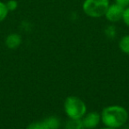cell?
I'll return each mask as SVG.
<instances>
[{
    "label": "cell",
    "mask_w": 129,
    "mask_h": 129,
    "mask_svg": "<svg viewBox=\"0 0 129 129\" xmlns=\"http://www.w3.org/2000/svg\"><path fill=\"white\" fill-rule=\"evenodd\" d=\"M44 120L50 129H59L61 126L60 119L56 116H50V117L44 119Z\"/></svg>",
    "instance_id": "9c48e42d"
},
{
    "label": "cell",
    "mask_w": 129,
    "mask_h": 129,
    "mask_svg": "<svg viewBox=\"0 0 129 129\" xmlns=\"http://www.w3.org/2000/svg\"><path fill=\"white\" fill-rule=\"evenodd\" d=\"M9 11L5 5V2L0 1V23L4 22L8 17Z\"/></svg>",
    "instance_id": "8fae6325"
},
{
    "label": "cell",
    "mask_w": 129,
    "mask_h": 129,
    "mask_svg": "<svg viewBox=\"0 0 129 129\" xmlns=\"http://www.w3.org/2000/svg\"><path fill=\"white\" fill-rule=\"evenodd\" d=\"M110 4V0H84L81 9L83 13L88 17L99 19L104 16Z\"/></svg>",
    "instance_id": "3957f363"
},
{
    "label": "cell",
    "mask_w": 129,
    "mask_h": 129,
    "mask_svg": "<svg viewBox=\"0 0 129 129\" xmlns=\"http://www.w3.org/2000/svg\"><path fill=\"white\" fill-rule=\"evenodd\" d=\"M64 110L69 119H81L87 113V105L80 98L69 96L65 99Z\"/></svg>",
    "instance_id": "7a4b0ae2"
},
{
    "label": "cell",
    "mask_w": 129,
    "mask_h": 129,
    "mask_svg": "<svg viewBox=\"0 0 129 129\" xmlns=\"http://www.w3.org/2000/svg\"><path fill=\"white\" fill-rule=\"evenodd\" d=\"M118 46L121 52L129 55V34H125L119 39Z\"/></svg>",
    "instance_id": "52a82bcc"
},
{
    "label": "cell",
    "mask_w": 129,
    "mask_h": 129,
    "mask_svg": "<svg viewBox=\"0 0 129 129\" xmlns=\"http://www.w3.org/2000/svg\"><path fill=\"white\" fill-rule=\"evenodd\" d=\"M115 3L119 5L120 6L126 8L129 6V0H115Z\"/></svg>",
    "instance_id": "9a60e30c"
},
{
    "label": "cell",
    "mask_w": 129,
    "mask_h": 129,
    "mask_svg": "<svg viewBox=\"0 0 129 129\" xmlns=\"http://www.w3.org/2000/svg\"><path fill=\"white\" fill-rule=\"evenodd\" d=\"M65 129H84L81 119H69L66 121Z\"/></svg>",
    "instance_id": "ba28073f"
},
{
    "label": "cell",
    "mask_w": 129,
    "mask_h": 129,
    "mask_svg": "<svg viewBox=\"0 0 129 129\" xmlns=\"http://www.w3.org/2000/svg\"><path fill=\"white\" fill-rule=\"evenodd\" d=\"M81 120L84 129H95L101 121V114L97 112H88L81 118Z\"/></svg>",
    "instance_id": "5b68a950"
},
{
    "label": "cell",
    "mask_w": 129,
    "mask_h": 129,
    "mask_svg": "<svg viewBox=\"0 0 129 129\" xmlns=\"http://www.w3.org/2000/svg\"><path fill=\"white\" fill-rule=\"evenodd\" d=\"M26 129H50L47 125V123L45 122V120H38V121H34V122L30 123L29 125H28Z\"/></svg>",
    "instance_id": "30bf717a"
},
{
    "label": "cell",
    "mask_w": 129,
    "mask_h": 129,
    "mask_svg": "<svg viewBox=\"0 0 129 129\" xmlns=\"http://www.w3.org/2000/svg\"><path fill=\"white\" fill-rule=\"evenodd\" d=\"M22 43V37L18 33H11L5 39V45L8 49H17Z\"/></svg>",
    "instance_id": "8992f818"
},
{
    "label": "cell",
    "mask_w": 129,
    "mask_h": 129,
    "mask_svg": "<svg viewBox=\"0 0 129 129\" xmlns=\"http://www.w3.org/2000/svg\"><path fill=\"white\" fill-rule=\"evenodd\" d=\"M122 21L124 22V24L126 25V26L129 27V6L126 7V8H125Z\"/></svg>",
    "instance_id": "5bb4252c"
},
{
    "label": "cell",
    "mask_w": 129,
    "mask_h": 129,
    "mask_svg": "<svg viewBox=\"0 0 129 129\" xmlns=\"http://www.w3.org/2000/svg\"><path fill=\"white\" fill-rule=\"evenodd\" d=\"M125 8L118 4H110L103 17L110 24H116L122 20Z\"/></svg>",
    "instance_id": "277c9868"
},
{
    "label": "cell",
    "mask_w": 129,
    "mask_h": 129,
    "mask_svg": "<svg viewBox=\"0 0 129 129\" xmlns=\"http://www.w3.org/2000/svg\"><path fill=\"white\" fill-rule=\"evenodd\" d=\"M99 129H115V128H110V127H107V126H105V127H102V128H99Z\"/></svg>",
    "instance_id": "2e32d148"
},
{
    "label": "cell",
    "mask_w": 129,
    "mask_h": 129,
    "mask_svg": "<svg viewBox=\"0 0 129 129\" xmlns=\"http://www.w3.org/2000/svg\"><path fill=\"white\" fill-rule=\"evenodd\" d=\"M104 33L106 37L110 38V39H113L117 35V30H116V27L113 26V24H110V26H107L104 30Z\"/></svg>",
    "instance_id": "7c38bea8"
},
{
    "label": "cell",
    "mask_w": 129,
    "mask_h": 129,
    "mask_svg": "<svg viewBox=\"0 0 129 129\" xmlns=\"http://www.w3.org/2000/svg\"><path fill=\"white\" fill-rule=\"evenodd\" d=\"M128 120V112L121 105H109L101 112V121L104 126L118 129Z\"/></svg>",
    "instance_id": "6da1fadb"
},
{
    "label": "cell",
    "mask_w": 129,
    "mask_h": 129,
    "mask_svg": "<svg viewBox=\"0 0 129 129\" xmlns=\"http://www.w3.org/2000/svg\"><path fill=\"white\" fill-rule=\"evenodd\" d=\"M5 5H6L9 12H15L19 7V3L17 0H8L7 2H5Z\"/></svg>",
    "instance_id": "4fadbf2b"
}]
</instances>
